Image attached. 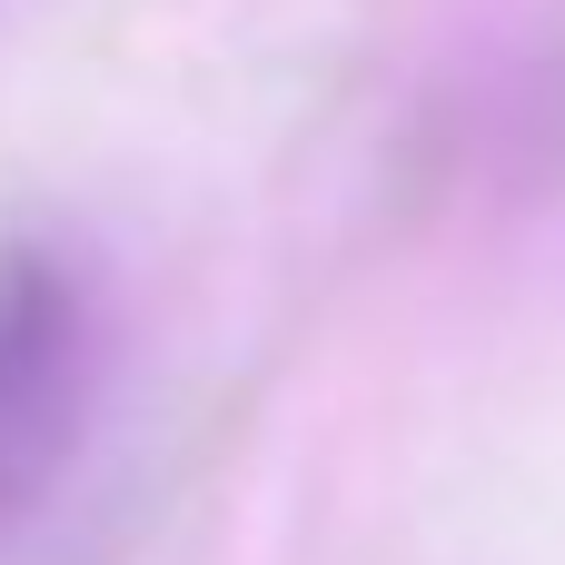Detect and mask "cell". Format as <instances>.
<instances>
[{
	"instance_id": "1",
	"label": "cell",
	"mask_w": 565,
	"mask_h": 565,
	"mask_svg": "<svg viewBox=\"0 0 565 565\" xmlns=\"http://www.w3.org/2000/svg\"><path fill=\"white\" fill-rule=\"evenodd\" d=\"M99 397V268L50 238H0V526L50 497Z\"/></svg>"
}]
</instances>
